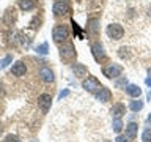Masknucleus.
<instances>
[{"instance_id":"f257e3e1","label":"nucleus","mask_w":151,"mask_h":142,"mask_svg":"<svg viewBox=\"0 0 151 142\" xmlns=\"http://www.w3.org/2000/svg\"><path fill=\"white\" fill-rule=\"evenodd\" d=\"M52 38L57 44H63L66 43V40L69 38V30L65 24H57V25L52 28Z\"/></svg>"},{"instance_id":"f03ea898","label":"nucleus","mask_w":151,"mask_h":142,"mask_svg":"<svg viewBox=\"0 0 151 142\" xmlns=\"http://www.w3.org/2000/svg\"><path fill=\"white\" fill-rule=\"evenodd\" d=\"M106 33H107V36L110 38V40H121L123 36H124V28H123L121 24H116V22H113V24H109L107 28H106Z\"/></svg>"},{"instance_id":"7ed1b4c3","label":"nucleus","mask_w":151,"mask_h":142,"mask_svg":"<svg viewBox=\"0 0 151 142\" xmlns=\"http://www.w3.org/2000/svg\"><path fill=\"white\" fill-rule=\"evenodd\" d=\"M82 88L87 90V92H90V93H96L98 90L102 88V85L98 80V78H94V76H88L87 79L82 80Z\"/></svg>"},{"instance_id":"20e7f679","label":"nucleus","mask_w":151,"mask_h":142,"mask_svg":"<svg viewBox=\"0 0 151 142\" xmlns=\"http://www.w3.org/2000/svg\"><path fill=\"white\" fill-rule=\"evenodd\" d=\"M58 52H60L61 60H65V62H71V60L76 59V51H74V46L71 44V43H63V44H60Z\"/></svg>"},{"instance_id":"39448f33","label":"nucleus","mask_w":151,"mask_h":142,"mask_svg":"<svg viewBox=\"0 0 151 142\" xmlns=\"http://www.w3.org/2000/svg\"><path fill=\"white\" fill-rule=\"evenodd\" d=\"M52 13H54L55 17H63V16H68L71 13V8L66 2L57 0V2H54V5H52Z\"/></svg>"},{"instance_id":"423d86ee","label":"nucleus","mask_w":151,"mask_h":142,"mask_svg":"<svg viewBox=\"0 0 151 142\" xmlns=\"http://www.w3.org/2000/svg\"><path fill=\"white\" fill-rule=\"evenodd\" d=\"M102 73L109 79H116L118 76H121V73H123V66L118 65V63H110V65H107L106 68H102Z\"/></svg>"},{"instance_id":"0eeeda50","label":"nucleus","mask_w":151,"mask_h":142,"mask_svg":"<svg viewBox=\"0 0 151 142\" xmlns=\"http://www.w3.org/2000/svg\"><path fill=\"white\" fill-rule=\"evenodd\" d=\"M50 106H52V96L49 93H41L38 96V107L41 109V112L47 114L50 111Z\"/></svg>"},{"instance_id":"6e6552de","label":"nucleus","mask_w":151,"mask_h":142,"mask_svg":"<svg viewBox=\"0 0 151 142\" xmlns=\"http://www.w3.org/2000/svg\"><path fill=\"white\" fill-rule=\"evenodd\" d=\"M91 54H93L94 60H96L98 63H101V62L106 60V52H104V46H102L99 41H96V43H93V44H91Z\"/></svg>"},{"instance_id":"1a4fd4ad","label":"nucleus","mask_w":151,"mask_h":142,"mask_svg":"<svg viewBox=\"0 0 151 142\" xmlns=\"http://www.w3.org/2000/svg\"><path fill=\"white\" fill-rule=\"evenodd\" d=\"M25 73H27V65L24 63L22 60L14 62L13 66H11V74L16 76V78H21V76H24Z\"/></svg>"},{"instance_id":"9d476101","label":"nucleus","mask_w":151,"mask_h":142,"mask_svg":"<svg viewBox=\"0 0 151 142\" xmlns=\"http://www.w3.org/2000/svg\"><path fill=\"white\" fill-rule=\"evenodd\" d=\"M40 78L42 82H46V84H52L54 82V71H52L50 68H47V66H42V68L40 70Z\"/></svg>"},{"instance_id":"9b49d317","label":"nucleus","mask_w":151,"mask_h":142,"mask_svg":"<svg viewBox=\"0 0 151 142\" xmlns=\"http://www.w3.org/2000/svg\"><path fill=\"white\" fill-rule=\"evenodd\" d=\"M94 96H96L98 101L107 103V101H110V99H112V92H110L107 87H102L101 90H98V92L94 93Z\"/></svg>"},{"instance_id":"f8f14e48","label":"nucleus","mask_w":151,"mask_h":142,"mask_svg":"<svg viewBox=\"0 0 151 142\" xmlns=\"http://www.w3.org/2000/svg\"><path fill=\"white\" fill-rule=\"evenodd\" d=\"M19 8L22 11H33L38 8V0H19Z\"/></svg>"},{"instance_id":"ddd939ff","label":"nucleus","mask_w":151,"mask_h":142,"mask_svg":"<svg viewBox=\"0 0 151 142\" xmlns=\"http://www.w3.org/2000/svg\"><path fill=\"white\" fill-rule=\"evenodd\" d=\"M110 114H112V117H113V118H121V117L126 114V106H124L123 103L113 104V107L110 109Z\"/></svg>"},{"instance_id":"4468645a","label":"nucleus","mask_w":151,"mask_h":142,"mask_svg":"<svg viewBox=\"0 0 151 142\" xmlns=\"http://www.w3.org/2000/svg\"><path fill=\"white\" fill-rule=\"evenodd\" d=\"M124 92L129 95L131 98H140L142 88L139 87V85H135V84H127L126 87H124Z\"/></svg>"},{"instance_id":"2eb2a0df","label":"nucleus","mask_w":151,"mask_h":142,"mask_svg":"<svg viewBox=\"0 0 151 142\" xmlns=\"http://www.w3.org/2000/svg\"><path fill=\"white\" fill-rule=\"evenodd\" d=\"M73 71L76 74V78H83V76L88 74V68L82 63H74L73 65Z\"/></svg>"},{"instance_id":"dca6fc26","label":"nucleus","mask_w":151,"mask_h":142,"mask_svg":"<svg viewBox=\"0 0 151 142\" xmlns=\"http://www.w3.org/2000/svg\"><path fill=\"white\" fill-rule=\"evenodd\" d=\"M137 130H139V125L137 123H129V125L126 126V136H127V139H135L137 137Z\"/></svg>"},{"instance_id":"f3484780","label":"nucleus","mask_w":151,"mask_h":142,"mask_svg":"<svg viewBox=\"0 0 151 142\" xmlns=\"http://www.w3.org/2000/svg\"><path fill=\"white\" fill-rule=\"evenodd\" d=\"M35 52L38 55H47V54H49V44H47L46 41L41 43V44H38L35 47Z\"/></svg>"},{"instance_id":"a211bd4d","label":"nucleus","mask_w":151,"mask_h":142,"mask_svg":"<svg viewBox=\"0 0 151 142\" xmlns=\"http://www.w3.org/2000/svg\"><path fill=\"white\" fill-rule=\"evenodd\" d=\"M129 109L132 112H139V111H142L143 109V101H140V99H132V101L129 103Z\"/></svg>"},{"instance_id":"6ab92c4d","label":"nucleus","mask_w":151,"mask_h":142,"mask_svg":"<svg viewBox=\"0 0 151 142\" xmlns=\"http://www.w3.org/2000/svg\"><path fill=\"white\" fill-rule=\"evenodd\" d=\"M123 120L121 118H113V123H112V130H113V133H116V134H120L121 133V130H123Z\"/></svg>"},{"instance_id":"aec40b11","label":"nucleus","mask_w":151,"mask_h":142,"mask_svg":"<svg viewBox=\"0 0 151 142\" xmlns=\"http://www.w3.org/2000/svg\"><path fill=\"white\" fill-rule=\"evenodd\" d=\"M11 62H13V55H9V54L5 55L3 59L0 60V70H2V68H6V66L11 63Z\"/></svg>"},{"instance_id":"412c9836","label":"nucleus","mask_w":151,"mask_h":142,"mask_svg":"<svg viewBox=\"0 0 151 142\" xmlns=\"http://www.w3.org/2000/svg\"><path fill=\"white\" fill-rule=\"evenodd\" d=\"M142 142H151V128H146L142 133Z\"/></svg>"},{"instance_id":"4be33fe9","label":"nucleus","mask_w":151,"mask_h":142,"mask_svg":"<svg viewBox=\"0 0 151 142\" xmlns=\"http://www.w3.org/2000/svg\"><path fill=\"white\" fill-rule=\"evenodd\" d=\"M88 28L91 30L93 33H98V19H91V21H88Z\"/></svg>"},{"instance_id":"5701e85b","label":"nucleus","mask_w":151,"mask_h":142,"mask_svg":"<svg viewBox=\"0 0 151 142\" xmlns=\"http://www.w3.org/2000/svg\"><path fill=\"white\" fill-rule=\"evenodd\" d=\"M127 51H129L127 47H120V52H118V54H120L121 59H127V57H129V52Z\"/></svg>"},{"instance_id":"b1692460","label":"nucleus","mask_w":151,"mask_h":142,"mask_svg":"<svg viewBox=\"0 0 151 142\" xmlns=\"http://www.w3.org/2000/svg\"><path fill=\"white\" fill-rule=\"evenodd\" d=\"M3 142H21V141L17 139V136H14V134H8V136L3 139Z\"/></svg>"},{"instance_id":"393cba45","label":"nucleus","mask_w":151,"mask_h":142,"mask_svg":"<svg viewBox=\"0 0 151 142\" xmlns=\"http://www.w3.org/2000/svg\"><path fill=\"white\" fill-rule=\"evenodd\" d=\"M115 142H127V136H118Z\"/></svg>"},{"instance_id":"a878e982","label":"nucleus","mask_w":151,"mask_h":142,"mask_svg":"<svg viewBox=\"0 0 151 142\" xmlns=\"http://www.w3.org/2000/svg\"><path fill=\"white\" fill-rule=\"evenodd\" d=\"M68 95H69V90H63V92L58 95V99H63L65 96H68Z\"/></svg>"},{"instance_id":"bb28decb","label":"nucleus","mask_w":151,"mask_h":142,"mask_svg":"<svg viewBox=\"0 0 151 142\" xmlns=\"http://www.w3.org/2000/svg\"><path fill=\"white\" fill-rule=\"evenodd\" d=\"M116 85H118V87H121V85H124V87H126V85H127V80H126V78H123L121 80H118Z\"/></svg>"},{"instance_id":"cd10ccee","label":"nucleus","mask_w":151,"mask_h":142,"mask_svg":"<svg viewBox=\"0 0 151 142\" xmlns=\"http://www.w3.org/2000/svg\"><path fill=\"white\" fill-rule=\"evenodd\" d=\"M145 84H146V85H148V87L151 88V78H146V79H145Z\"/></svg>"},{"instance_id":"c85d7f7f","label":"nucleus","mask_w":151,"mask_h":142,"mask_svg":"<svg viewBox=\"0 0 151 142\" xmlns=\"http://www.w3.org/2000/svg\"><path fill=\"white\" fill-rule=\"evenodd\" d=\"M0 96H5V90H3L2 85H0Z\"/></svg>"},{"instance_id":"c756f323","label":"nucleus","mask_w":151,"mask_h":142,"mask_svg":"<svg viewBox=\"0 0 151 142\" xmlns=\"http://www.w3.org/2000/svg\"><path fill=\"white\" fill-rule=\"evenodd\" d=\"M148 123H151V112H150V115H148Z\"/></svg>"},{"instance_id":"7c9ffc66","label":"nucleus","mask_w":151,"mask_h":142,"mask_svg":"<svg viewBox=\"0 0 151 142\" xmlns=\"http://www.w3.org/2000/svg\"><path fill=\"white\" fill-rule=\"evenodd\" d=\"M148 101H151V92L148 93Z\"/></svg>"},{"instance_id":"2f4dec72","label":"nucleus","mask_w":151,"mask_h":142,"mask_svg":"<svg viewBox=\"0 0 151 142\" xmlns=\"http://www.w3.org/2000/svg\"><path fill=\"white\" fill-rule=\"evenodd\" d=\"M148 74H150V78H151V66L148 68Z\"/></svg>"},{"instance_id":"473e14b6","label":"nucleus","mask_w":151,"mask_h":142,"mask_svg":"<svg viewBox=\"0 0 151 142\" xmlns=\"http://www.w3.org/2000/svg\"><path fill=\"white\" fill-rule=\"evenodd\" d=\"M61 2H68V0H61Z\"/></svg>"}]
</instances>
